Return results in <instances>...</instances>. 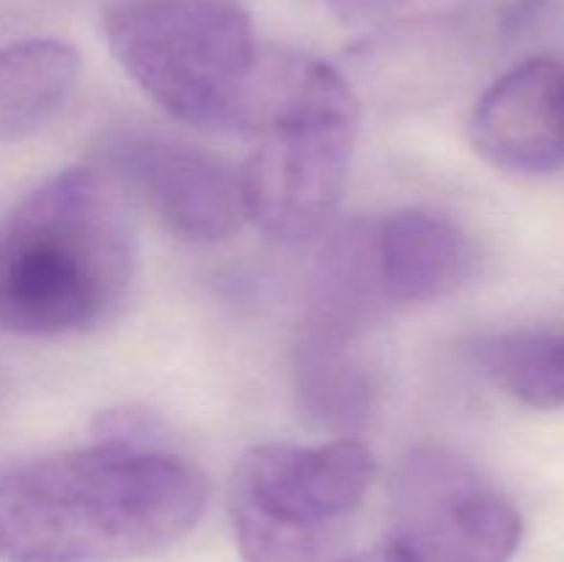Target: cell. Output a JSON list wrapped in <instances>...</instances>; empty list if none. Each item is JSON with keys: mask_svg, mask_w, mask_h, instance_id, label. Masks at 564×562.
<instances>
[{"mask_svg": "<svg viewBox=\"0 0 564 562\" xmlns=\"http://www.w3.org/2000/svg\"><path fill=\"white\" fill-rule=\"evenodd\" d=\"M108 435L0 474V562L135 560L196 529L207 474L130 428Z\"/></svg>", "mask_w": 564, "mask_h": 562, "instance_id": "cell-1", "label": "cell"}, {"mask_svg": "<svg viewBox=\"0 0 564 562\" xmlns=\"http://www.w3.org/2000/svg\"><path fill=\"white\" fill-rule=\"evenodd\" d=\"M135 229L97 169L44 180L0 218V331L66 336L108 323L135 279Z\"/></svg>", "mask_w": 564, "mask_h": 562, "instance_id": "cell-2", "label": "cell"}, {"mask_svg": "<svg viewBox=\"0 0 564 562\" xmlns=\"http://www.w3.org/2000/svg\"><path fill=\"white\" fill-rule=\"evenodd\" d=\"M240 171L248 220L286 242L325 231L341 202L358 136V99L336 66L303 53H262Z\"/></svg>", "mask_w": 564, "mask_h": 562, "instance_id": "cell-3", "label": "cell"}, {"mask_svg": "<svg viewBox=\"0 0 564 562\" xmlns=\"http://www.w3.org/2000/svg\"><path fill=\"white\" fill-rule=\"evenodd\" d=\"M102 33L121 69L171 116L248 130L264 50L240 0H110Z\"/></svg>", "mask_w": 564, "mask_h": 562, "instance_id": "cell-4", "label": "cell"}, {"mask_svg": "<svg viewBox=\"0 0 564 562\" xmlns=\"http://www.w3.org/2000/svg\"><path fill=\"white\" fill-rule=\"evenodd\" d=\"M375 461L352 435L323 444H262L231 474L229 510L246 562H336Z\"/></svg>", "mask_w": 564, "mask_h": 562, "instance_id": "cell-5", "label": "cell"}, {"mask_svg": "<svg viewBox=\"0 0 564 562\" xmlns=\"http://www.w3.org/2000/svg\"><path fill=\"white\" fill-rule=\"evenodd\" d=\"M521 538L518 507L468 457L438 444L402 457L389 490L391 562H510Z\"/></svg>", "mask_w": 564, "mask_h": 562, "instance_id": "cell-6", "label": "cell"}, {"mask_svg": "<svg viewBox=\"0 0 564 562\" xmlns=\"http://www.w3.org/2000/svg\"><path fill=\"white\" fill-rule=\"evenodd\" d=\"M108 176L135 193L185 242H218L248 220L240 174L220 160L158 138H130L105 154Z\"/></svg>", "mask_w": 564, "mask_h": 562, "instance_id": "cell-7", "label": "cell"}, {"mask_svg": "<svg viewBox=\"0 0 564 562\" xmlns=\"http://www.w3.org/2000/svg\"><path fill=\"white\" fill-rule=\"evenodd\" d=\"M474 149L510 174L564 169V64L532 58L512 66L479 97Z\"/></svg>", "mask_w": 564, "mask_h": 562, "instance_id": "cell-8", "label": "cell"}, {"mask_svg": "<svg viewBox=\"0 0 564 562\" xmlns=\"http://www.w3.org/2000/svg\"><path fill=\"white\" fill-rule=\"evenodd\" d=\"M375 257L389 303H430L452 295L477 273L471 237L444 215L402 209L375 220Z\"/></svg>", "mask_w": 564, "mask_h": 562, "instance_id": "cell-9", "label": "cell"}, {"mask_svg": "<svg viewBox=\"0 0 564 562\" xmlns=\"http://www.w3.org/2000/svg\"><path fill=\"white\" fill-rule=\"evenodd\" d=\"M301 411L319 428L347 435L378 411V378L361 353V339L303 328L292 358Z\"/></svg>", "mask_w": 564, "mask_h": 562, "instance_id": "cell-10", "label": "cell"}, {"mask_svg": "<svg viewBox=\"0 0 564 562\" xmlns=\"http://www.w3.org/2000/svg\"><path fill=\"white\" fill-rule=\"evenodd\" d=\"M80 55L61 39H22L0 47V141H17L61 114L75 91Z\"/></svg>", "mask_w": 564, "mask_h": 562, "instance_id": "cell-11", "label": "cell"}, {"mask_svg": "<svg viewBox=\"0 0 564 562\" xmlns=\"http://www.w3.org/2000/svg\"><path fill=\"white\" fill-rule=\"evenodd\" d=\"M485 378L538 411L564 408V328H512L474 345Z\"/></svg>", "mask_w": 564, "mask_h": 562, "instance_id": "cell-12", "label": "cell"}, {"mask_svg": "<svg viewBox=\"0 0 564 562\" xmlns=\"http://www.w3.org/2000/svg\"><path fill=\"white\" fill-rule=\"evenodd\" d=\"M330 14L356 28H400L444 14L457 0H323Z\"/></svg>", "mask_w": 564, "mask_h": 562, "instance_id": "cell-13", "label": "cell"}, {"mask_svg": "<svg viewBox=\"0 0 564 562\" xmlns=\"http://www.w3.org/2000/svg\"><path fill=\"white\" fill-rule=\"evenodd\" d=\"M336 562H391V560L386 556L383 549H378V551H361V554H352V556H341V560Z\"/></svg>", "mask_w": 564, "mask_h": 562, "instance_id": "cell-14", "label": "cell"}]
</instances>
